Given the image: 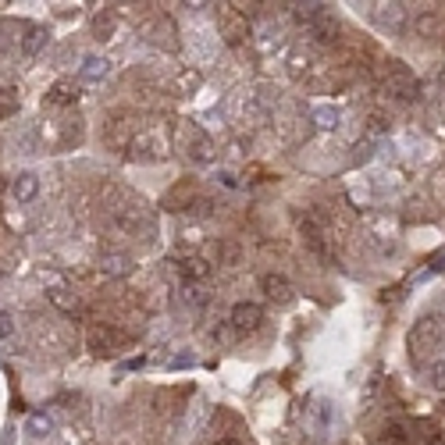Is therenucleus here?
I'll return each mask as SVG.
<instances>
[{
  "instance_id": "obj_15",
  "label": "nucleus",
  "mask_w": 445,
  "mask_h": 445,
  "mask_svg": "<svg viewBox=\"0 0 445 445\" xmlns=\"http://www.w3.org/2000/svg\"><path fill=\"white\" fill-rule=\"evenodd\" d=\"M182 271H185V278H207V275H210L207 260H199V257H189V260H182Z\"/></svg>"
},
{
  "instance_id": "obj_14",
  "label": "nucleus",
  "mask_w": 445,
  "mask_h": 445,
  "mask_svg": "<svg viewBox=\"0 0 445 445\" xmlns=\"http://www.w3.org/2000/svg\"><path fill=\"white\" fill-rule=\"evenodd\" d=\"M50 431H54V420H50L47 413H33V417H29V434L43 438V434H50Z\"/></svg>"
},
{
  "instance_id": "obj_1",
  "label": "nucleus",
  "mask_w": 445,
  "mask_h": 445,
  "mask_svg": "<svg viewBox=\"0 0 445 445\" xmlns=\"http://www.w3.org/2000/svg\"><path fill=\"white\" fill-rule=\"evenodd\" d=\"M441 339H445L441 317H434V314L420 317V321L413 324V331H410V353H413V360H417V363H427V360L441 349Z\"/></svg>"
},
{
  "instance_id": "obj_4",
  "label": "nucleus",
  "mask_w": 445,
  "mask_h": 445,
  "mask_svg": "<svg viewBox=\"0 0 445 445\" xmlns=\"http://www.w3.org/2000/svg\"><path fill=\"white\" fill-rule=\"evenodd\" d=\"M118 346H121V335L114 331V328H93L89 331V349L97 353V356H111V353H118Z\"/></svg>"
},
{
  "instance_id": "obj_22",
  "label": "nucleus",
  "mask_w": 445,
  "mask_h": 445,
  "mask_svg": "<svg viewBox=\"0 0 445 445\" xmlns=\"http://www.w3.org/2000/svg\"><path fill=\"white\" fill-rule=\"evenodd\" d=\"M104 271H107V275H121V271H125V260H118V257H114V260H107V268H104Z\"/></svg>"
},
{
  "instance_id": "obj_16",
  "label": "nucleus",
  "mask_w": 445,
  "mask_h": 445,
  "mask_svg": "<svg viewBox=\"0 0 445 445\" xmlns=\"http://www.w3.org/2000/svg\"><path fill=\"white\" fill-rule=\"evenodd\" d=\"M18 111V93L15 89H0V118H8Z\"/></svg>"
},
{
  "instance_id": "obj_9",
  "label": "nucleus",
  "mask_w": 445,
  "mask_h": 445,
  "mask_svg": "<svg viewBox=\"0 0 445 445\" xmlns=\"http://www.w3.org/2000/svg\"><path fill=\"white\" fill-rule=\"evenodd\" d=\"M378 445H413V434H410V427L402 420H392V424H385Z\"/></svg>"
},
{
  "instance_id": "obj_17",
  "label": "nucleus",
  "mask_w": 445,
  "mask_h": 445,
  "mask_svg": "<svg viewBox=\"0 0 445 445\" xmlns=\"http://www.w3.org/2000/svg\"><path fill=\"white\" fill-rule=\"evenodd\" d=\"M314 118H317L321 128H335V125H339V107H317Z\"/></svg>"
},
{
  "instance_id": "obj_11",
  "label": "nucleus",
  "mask_w": 445,
  "mask_h": 445,
  "mask_svg": "<svg viewBox=\"0 0 445 445\" xmlns=\"http://www.w3.org/2000/svg\"><path fill=\"white\" fill-rule=\"evenodd\" d=\"M75 100H79V89H75L72 79H61V82L47 93V104H57V107H68V104H75Z\"/></svg>"
},
{
  "instance_id": "obj_12",
  "label": "nucleus",
  "mask_w": 445,
  "mask_h": 445,
  "mask_svg": "<svg viewBox=\"0 0 445 445\" xmlns=\"http://www.w3.org/2000/svg\"><path fill=\"white\" fill-rule=\"evenodd\" d=\"M107 72H111L107 57H86V65H82V79L86 82H100V79H107Z\"/></svg>"
},
{
  "instance_id": "obj_2",
  "label": "nucleus",
  "mask_w": 445,
  "mask_h": 445,
  "mask_svg": "<svg viewBox=\"0 0 445 445\" xmlns=\"http://www.w3.org/2000/svg\"><path fill=\"white\" fill-rule=\"evenodd\" d=\"M385 82H388V93H395L399 100H413L420 93L417 86V75L402 65V61H388V72H385Z\"/></svg>"
},
{
  "instance_id": "obj_27",
  "label": "nucleus",
  "mask_w": 445,
  "mask_h": 445,
  "mask_svg": "<svg viewBox=\"0 0 445 445\" xmlns=\"http://www.w3.org/2000/svg\"><path fill=\"white\" fill-rule=\"evenodd\" d=\"M0 275H4V271H0Z\"/></svg>"
},
{
  "instance_id": "obj_20",
  "label": "nucleus",
  "mask_w": 445,
  "mask_h": 445,
  "mask_svg": "<svg viewBox=\"0 0 445 445\" xmlns=\"http://www.w3.org/2000/svg\"><path fill=\"white\" fill-rule=\"evenodd\" d=\"M431 385H434L438 392H445V360L431 363Z\"/></svg>"
},
{
  "instance_id": "obj_24",
  "label": "nucleus",
  "mask_w": 445,
  "mask_h": 445,
  "mask_svg": "<svg viewBox=\"0 0 445 445\" xmlns=\"http://www.w3.org/2000/svg\"><path fill=\"white\" fill-rule=\"evenodd\" d=\"M431 268H434V271H441V268H445V250H441V253L431 260Z\"/></svg>"
},
{
  "instance_id": "obj_18",
  "label": "nucleus",
  "mask_w": 445,
  "mask_h": 445,
  "mask_svg": "<svg viewBox=\"0 0 445 445\" xmlns=\"http://www.w3.org/2000/svg\"><path fill=\"white\" fill-rule=\"evenodd\" d=\"M50 300H54V303H57L61 310H68V314H75V310H79V300L65 296V289H54V292H50Z\"/></svg>"
},
{
  "instance_id": "obj_21",
  "label": "nucleus",
  "mask_w": 445,
  "mask_h": 445,
  "mask_svg": "<svg viewBox=\"0 0 445 445\" xmlns=\"http://www.w3.org/2000/svg\"><path fill=\"white\" fill-rule=\"evenodd\" d=\"M11 335H15V321H11L8 310H0V342H8Z\"/></svg>"
},
{
  "instance_id": "obj_19",
  "label": "nucleus",
  "mask_w": 445,
  "mask_h": 445,
  "mask_svg": "<svg viewBox=\"0 0 445 445\" xmlns=\"http://www.w3.org/2000/svg\"><path fill=\"white\" fill-rule=\"evenodd\" d=\"M93 29H97V40H107L111 36V29H114V15H97V22H93Z\"/></svg>"
},
{
  "instance_id": "obj_5",
  "label": "nucleus",
  "mask_w": 445,
  "mask_h": 445,
  "mask_svg": "<svg viewBox=\"0 0 445 445\" xmlns=\"http://www.w3.org/2000/svg\"><path fill=\"white\" fill-rule=\"evenodd\" d=\"M221 29H225V40L229 43H239L246 36V18L236 11V8H221Z\"/></svg>"
},
{
  "instance_id": "obj_6",
  "label": "nucleus",
  "mask_w": 445,
  "mask_h": 445,
  "mask_svg": "<svg viewBox=\"0 0 445 445\" xmlns=\"http://www.w3.org/2000/svg\"><path fill=\"white\" fill-rule=\"evenodd\" d=\"M260 289H264L268 300H275V303H289V300H292V285H289L282 275H264V278H260Z\"/></svg>"
},
{
  "instance_id": "obj_26",
  "label": "nucleus",
  "mask_w": 445,
  "mask_h": 445,
  "mask_svg": "<svg viewBox=\"0 0 445 445\" xmlns=\"http://www.w3.org/2000/svg\"><path fill=\"white\" fill-rule=\"evenodd\" d=\"M441 47H445V33H441Z\"/></svg>"
},
{
  "instance_id": "obj_25",
  "label": "nucleus",
  "mask_w": 445,
  "mask_h": 445,
  "mask_svg": "<svg viewBox=\"0 0 445 445\" xmlns=\"http://www.w3.org/2000/svg\"><path fill=\"white\" fill-rule=\"evenodd\" d=\"M217 445H243V441H236V438H221Z\"/></svg>"
},
{
  "instance_id": "obj_23",
  "label": "nucleus",
  "mask_w": 445,
  "mask_h": 445,
  "mask_svg": "<svg viewBox=\"0 0 445 445\" xmlns=\"http://www.w3.org/2000/svg\"><path fill=\"white\" fill-rule=\"evenodd\" d=\"M171 367H192V356H189V353H182V356H175V360H171Z\"/></svg>"
},
{
  "instance_id": "obj_8",
  "label": "nucleus",
  "mask_w": 445,
  "mask_h": 445,
  "mask_svg": "<svg viewBox=\"0 0 445 445\" xmlns=\"http://www.w3.org/2000/svg\"><path fill=\"white\" fill-rule=\"evenodd\" d=\"M11 192H15V199H18V203H29V199H36V192H40V178H36L33 171H22V175L15 178Z\"/></svg>"
},
{
  "instance_id": "obj_10",
  "label": "nucleus",
  "mask_w": 445,
  "mask_h": 445,
  "mask_svg": "<svg viewBox=\"0 0 445 445\" xmlns=\"http://www.w3.org/2000/svg\"><path fill=\"white\" fill-rule=\"evenodd\" d=\"M47 40H50V33H47L43 26H29V36H22V54H26V57H36V54L47 47Z\"/></svg>"
},
{
  "instance_id": "obj_3",
  "label": "nucleus",
  "mask_w": 445,
  "mask_h": 445,
  "mask_svg": "<svg viewBox=\"0 0 445 445\" xmlns=\"http://www.w3.org/2000/svg\"><path fill=\"white\" fill-rule=\"evenodd\" d=\"M264 321V310L257 303H236L232 307V328L236 331H253Z\"/></svg>"
},
{
  "instance_id": "obj_7",
  "label": "nucleus",
  "mask_w": 445,
  "mask_h": 445,
  "mask_svg": "<svg viewBox=\"0 0 445 445\" xmlns=\"http://www.w3.org/2000/svg\"><path fill=\"white\" fill-rule=\"evenodd\" d=\"M402 18H406V11H402V4H378L374 8V22L381 26V29H399L402 26Z\"/></svg>"
},
{
  "instance_id": "obj_13",
  "label": "nucleus",
  "mask_w": 445,
  "mask_h": 445,
  "mask_svg": "<svg viewBox=\"0 0 445 445\" xmlns=\"http://www.w3.org/2000/svg\"><path fill=\"white\" fill-rule=\"evenodd\" d=\"M185 136H192V157L196 160H210V139L196 125H185Z\"/></svg>"
}]
</instances>
